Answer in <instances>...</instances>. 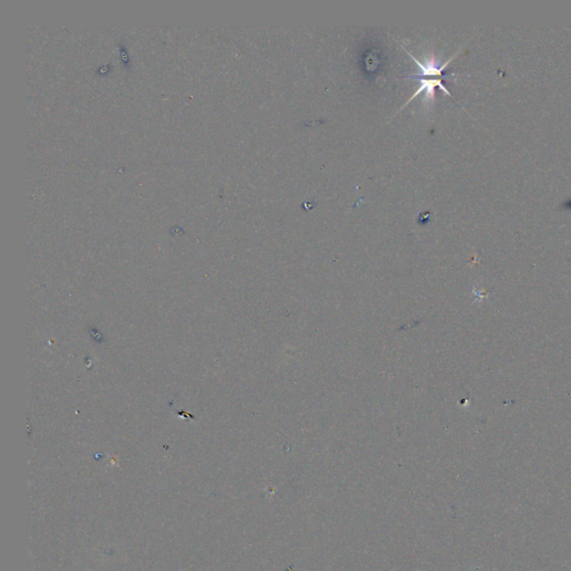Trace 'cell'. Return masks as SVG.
I'll list each match as a JSON object with an SVG mask.
<instances>
[{
  "label": "cell",
  "instance_id": "6da1fadb",
  "mask_svg": "<svg viewBox=\"0 0 571 571\" xmlns=\"http://www.w3.org/2000/svg\"><path fill=\"white\" fill-rule=\"evenodd\" d=\"M405 51H406V49H405ZM406 53H408V54L412 57L413 61H414V62L416 63V65H418V66L421 68L420 75L408 76V78L420 80L421 86L418 88V90L416 91L414 94H413L412 98H411L410 100L406 102L405 106H408L411 101L414 100V98L422 92H426V98L431 96V98H434V91H436V88H440L441 90L443 91V92H446V94L450 95L453 100H456V98L452 96L451 93L446 90V88L443 84L444 77L446 76V75L444 74V69H446V67L448 66V63L451 62L453 57L448 59V62L444 63L443 65L438 66L436 63L434 62V59H432V61H430V62L424 63V64H423V63H421L418 58H415V57L413 56L411 53H408V51H406Z\"/></svg>",
  "mask_w": 571,
  "mask_h": 571
},
{
  "label": "cell",
  "instance_id": "7a4b0ae2",
  "mask_svg": "<svg viewBox=\"0 0 571 571\" xmlns=\"http://www.w3.org/2000/svg\"><path fill=\"white\" fill-rule=\"evenodd\" d=\"M567 205V207H571V201H569V202H568V203H567V205Z\"/></svg>",
  "mask_w": 571,
  "mask_h": 571
}]
</instances>
